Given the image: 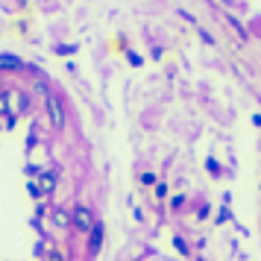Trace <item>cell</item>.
I'll list each match as a JSON object with an SVG mask.
<instances>
[{"label": "cell", "mask_w": 261, "mask_h": 261, "mask_svg": "<svg viewBox=\"0 0 261 261\" xmlns=\"http://www.w3.org/2000/svg\"><path fill=\"white\" fill-rule=\"evenodd\" d=\"M73 226L76 229H83V232H91V226H94V214L88 212V208H73Z\"/></svg>", "instance_id": "obj_3"}, {"label": "cell", "mask_w": 261, "mask_h": 261, "mask_svg": "<svg viewBox=\"0 0 261 261\" xmlns=\"http://www.w3.org/2000/svg\"><path fill=\"white\" fill-rule=\"evenodd\" d=\"M91 232H94V235H91V252H97L100 244H103V226L94 223V226H91Z\"/></svg>", "instance_id": "obj_5"}, {"label": "cell", "mask_w": 261, "mask_h": 261, "mask_svg": "<svg viewBox=\"0 0 261 261\" xmlns=\"http://www.w3.org/2000/svg\"><path fill=\"white\" fill-rule=\"evenodd\" d=\"M53 185H56V179L47 173V176H41V182H38L36 188H38V194H41V191H44V194H50V191H53Z\"/></svg>", "instance_id": "obj_6"}, {"label": "cell", "mask_w": 261, "mask_h": 261, "mask_svg": "<svg viewBox=\"0 0 261 261\" xmlns=\"http://www.w3.org/2000/svg\"><path fill=\"white\" fill-rule=\"evenodd\" d=\"M24 109H27V97L21 94V91H6V94L0 97V112L9 115V118L21 115Z\"/></svg>", "instance_id": "obj_1"}, {"label": "cell", "mask_w": 261, "mask_h": 261, "mask_svg": "<svg viewBox=\"0 0 261 261\" xmlns=\"http://www.w3.org/2000/svg\"><path fill=\"white\" fill-rule=\"evenodd\" d=\"M0 71H21V59L12 53H0Z\"/></svg>", "instance_id": "obj_4"}, {"label": "cell", "mask_w": 261, "mask_h": 261, "mask_svg": "<svg viewBox=\"0 0 261 261\" xmlns=\"http://www.w3.org/2000/svg\"><path fill=\"white\" fill-rule=\"evenodd\" d=\"M44 100H47V118H50V123H53L56 129H62V126H65V109H62L59 97L47 91V94H44Z\"/></svg>", "instance_id": "obj_2"}]
</instances>
